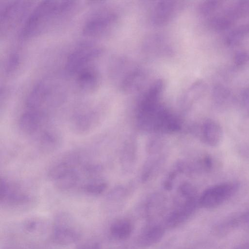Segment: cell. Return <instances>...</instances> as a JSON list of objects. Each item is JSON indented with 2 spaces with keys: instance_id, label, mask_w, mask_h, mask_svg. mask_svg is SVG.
Here are the masks:
<instances>
[{
  "instance_id": "6da1fadb",
  "label": "cell",
  "mask_w": 249,
  "mask_h": 249,
  "mask_svg": "<svg viewBox=\"0 0 249 249\" xmlns=\"http://www.w3.org/2000/svg\"><path fill=\"white\" fill-rule=\"evenodd\" d=\"M75 5L73 0L42 1L29 14L21 30V37L30 38L47 31L71 15Z\"/></svg>"
},
{
  "instance_id": "7a4b0ae2",
  "label": "cell",
  "mask_w": 249,
  "mask_h": 249,
  "mask_svg": "<svg viewBox=\"0 0 249 249\" xmlns=\"http://www.w3.org/2000/svg\"><path fill=\"white\" fill-rule=\"evenodd\" d=\"M66 90L56 79L47 78L37 83L31 90L25 101L29 110L48 113V111L61 106L66 98Z\"/></svg>"
},
{
  "instance_id": "3957f363",
  "label": "cell",
  "mask_w": 249,
  "mask_h": 249,
  "mask_svg": "<svg viewBox=\"0 0 249 249\" xmlns=\"http://www.w3.org/2000/svg\"><path fill=\"white\" fill-rule=\"evenodd\" d=\"M81 236L79 226L70 214L61 213L55 218L52 231L54 243L62 246L71 245L77 242Z\"/></svg>"
},
{
  "instance_id": "277c9868",
  "label": "cell",
  "mask_w": 249,
  "mask_h": 249,
  "mask_svg": "<svg viewBox=\"0 0 249 249\" xmlns=\"http://www.w3.org/2000/svg\"><path fill=\"white\" fill-rule=\"evenodd\" d=\"M239 187V183L234 181L224 182L212 186L202 193L199 198V205L206 209L219 206L233 196Z\"/></svg>"
},
{
  "instance_id": "5b68a950",
  "label": "cell",
  "mask_w": 249,
  "mask_h": 249,
  "mask_svg": "<svg viewBox=\"0 0 249 249\" xmlns=\"http://www.w3.org/2000/svg\"><path fill=\"white\" fill-rule=\"evenodd\" d=\"M32 1L15 0L10 1L1 9L0 23V35H6L16 27L28 15Z\"/></svg>"
},
{
  "instance_id": "8992f818",
  "label": "cell",
  "mask_w": 249,
  "mask_h": 249,
  "mask_svg": "<svg viewBox=\"0 0 249 249\" xmlns=\"http://www.w3.org/2000/svg\"><path fill=\"white\" fill-rule=\"evenodd\" d=\"M102 52V49L95 44H81L68 56L65 64L66 72L70 74H76L82 69L91 65V62L100 56Z\"/></svg>"
},
{
  "instance_id": "52a82bcc",
  "label": "cell",
  "mask_w": 249,
  "mask_h": 249,
  "mask_svg": "<svg viewBox=\"0 0 249 249\" xmlns=\"http://www.w3.org/2000/svg\"><path fill=\"white\" fill-rule=\"evenodd\" d=\"M117 19L116 14L111 10L103 9L90 16L85 22L83 33L90 37L107 34L114 27Z\"/></svg>"
},
{
  "instance_id": "ba28073f",
  "label": "cell",
  "mask_w": 249,
  "mask_h": 249,
  "mask_svg": "<svg viewBox=\"0 0 249 249\" xmlns=\"http://www.w3.org/2000/svg\"><path fill=\"white\" fill-rule=\"evenodd\" d=\"M32 196L20 187L11 183L4 178L0 181V201L1 204L10 207H18L29 203Z\"/></svg>"
},
{
  "instance_id": "9c48e42d",
  "label": "cell",
  "mask_w": 249,
  "mask_h": 249,
  "mask_svg": "<svg viewBox=\"0 0 249 249\" xmlns=\"http://www.w3.org/2000/svg\"><path fill=\"white\" fill-rule=\"evenodd\" d=\"M183 7L180 1L163 0L157 1L151 10L150 19L155 26H163L171 21Z\"/></svg>"
},
{
  "instance_id": "30bf717a",
  "label": "cell",
  "mask_w": 249,
  "mask_h": 249,
  "mask_svg": "<svg viewBox=\"0 0 249 249\" xmlns=\"http://www.w3.org/2000/svg\"><path fill=\"white\" fill-rule=\"evenodd\" d=\"M48 115L44 112L28 109L19 118L20 130L25 134L33 136L46 125Z\"/></svg>"
},
{
  "instance_id": "8fae6325",
  "label": "cell",
  "mask_w": 249,
  "mask_h": 249,
  "mask_svg": "<svg viewBox=\"0 0 249 249\" xmlns=\"http://www.w3.org/2000/svg\"><path fill=\"white\" fill-rule=\"evenodd\" d=\"M163 88L164 83L161 79H156L153 82L140 101L137 115L151 112L159 106L160 104L159 100Z\"/></svg>"
},
{
  "instance_id": "7c38bea8",
  "label": "cell",
  "mask_w": 249,
  "mask_h": 249,
  "mask_svg": "<svg viewBox=\"0 0 249 249\" xmlns=\"http://www.w3.org/2000/svg\"><path fill=\"white\" fill-rule=\"evenodd\" d=\"M198 135L201 141L210 146H216L223 138V130L221 125L214 120L208 119L199 126Z\"/></svg>"
},
{
  "instance_id": "4fadbf2b",
  "label": "cell",
  "mask_w": 249,
  "mask_h": 249,
  "mask_svg": "<svg viewBox=\"0 0 249 249\" xmlns=\"http://www.w3.org/2000/svg\"><path fill=\"white\" fill-rule=\"evenodd\" d=\"M32 137L38 148L45 153L56 150L61 142V138L57 131L46 125Z\"/></svg>"
},
{
  "instance_id": "5bb4252c",
  "label": "cell",
  "mask_w": 249,
  "mask_h": 249,
  "mask_svg": "<svg viewBox=\"0 0 249 249\" xmlns=\"http://www.w3.org/2000/svg\"><path fill=\"white\" fill-rule=\"evenodd\" d=\"M99 122L97 114L92 110L79 112L72 117L71 126L78 134H85L92 130Z\"/></svg>"
},
{
  "instance_id": "9a60e30c",
  "label": "cell",
  "mask_w": 249,
  "mask_h": 249,
  "mask_svg": "<svg viewBox=\"0 0 249 249\" xmlns=\"http://www.w3.org/2000/svg\"><path fill=\"white\" fill-rule=\"evenodd\" d=\"M119 79L120 89L124 92H131L139 89L145 79L144 71L138 67L127 69Z\"/></svg>"
},
{
  "instance_id": "2e32d148",
  "label": "cell",
  "mask_w": 249,
  "mask_h": 249,
  "mask_svg": "<svg viewBox=\"0 0 249 249\" xmlns=\"http://www.w3.org/2000/svg\"><path fill=\"white\" fill-rule=\"evenodd\" d=\"M76 75L79 87L85 92H92L99 85V74L95 68L92 65L82 69Z\"/></svg>"
},
{
  "instance_id": "e0dca14e",
  "label": "cell",
  "mask_w": 249,
  "mask_h": 249,
  "mask_svg": "<svg viewBox=\"0 0 249 249\" xmlns=\"http://www.w3.org/2000/svg\"><path fill=\"white\" fill-rule=\"evenodd\" d=\"M80 174L77 168L63 174L53 181L54 186L62 191H70L76 187L80 180Z\"/></svg>"
},
{
  "instance_id": "ac0fdd59",
  "label": "cell",
  "mask_w": 249,
  "mask_h": 249,
  "mask_svg": "<svg viewBox=\"0 0 249 249\" xmlns=\"http://www.w3.org/2000/svg\"><path fill=\"white\" fill-rule=\"evenodd\" d=\"M164 233V230L160 226L150 227L140 235L138 240V245L142 248L152 246L161 239Z\"/></svg>"
},
{
  "instance_id": "d6986e66",
  "label": "cell",
  "mask_w": 249,
  "mask_h": 249,
  "mask_svg": "<svg viewBox=\"0 0 249 249\" xmlns=\"http://www.w3.org/2000/svg\"><path fill=\"white\" fill-rule=\"evenodd\" d=\"M133 226L129 220L121 219L114 222L110 227V233L117 240H124L131 235Z\"/></svg>"
},
{
  "instance_id": "ffe728a7",
  "label": "cell",
  "mask_w": 249,
  "mask_h": 249,
  "mask_svg": "<svg viewBox=\"0 0 249 249\" xmlns=\"http://www.w3.org/2000/svg\"><path fill=\"white\" fill-rule=\"evenodd\" d=\"M107 187L106 181L100 177L89 178L81 186V189L86 193L97 195L104 192Z\"/></svg>"
},
{
  "instance_id": "44dd1931",
  "label": "cell",
  "mask_w": 249,
  "mask_h": 249,
  "mask_svg": "<svg viewBox=\"0 0 249 249\" xmlns=\"http://www.w3.org/2000/svg\"><path fill=\"white\" fill-rule=\"evenodd\" d=\"M233 21L249 14V0H240L229 8L225 12Z\"/></svg>"
},
{
  "instance_id": "7402d4cb",
  "label": "cell",
  "mask_w": 249,
  "mask_h": 249,
  "mask_svg": "<svg viewBox=\"0 0 249 249\" xmlns=\"http://www.w3.org/2000/svg\"><path fill=\"white\" fill-rule=\"evenodd\" d=\"M145 47L146 50L158 54H168L170 51L169 46L159 37L150 38Z\"/></svg>"
},
{
  "instance_id": "603a6c76",
  "label": "cell",
  "mask_w": 249,
  "mask_h": 249,
  "mask_svg": "<svg viewBox=\"0 0 249 249\" xmlns=\"http://www.w3.org/2000/svg\"><path fill=\"white\" fill-rule=\"evenodd\" d=\"M249 31V26H241L231 31L226 38V43L231 46L239 44Z\"/></svg>"
},
{
  "instance_id": "cb8c5ba5",
  "label": "cell",
  "mask_w": 249,
  "mask_h": 249,
  "mask_svg": "<svg viewBox=\"0 0 249 249\" xmlns=\"http://www.w3.org/2000/svg\"><path fill=\"white\" fill-rule=\"evenodd\" d=\"M234 21L226 14L215 16L209 21L210 26L215 30L223 31L229 28Z\"/></svg>"
},
{
  "instance_id": "d4e9b609",
  "label": "cell",
  "mask_w": 249,
  "mask_h": 249,
  "mask_svg": "<svg viewBox=\"0 0 249 249\" xmlns=\"http://www.w3.org/2000/svg\"><path fill=\"white\" fill-rule=\"evenodd\" d=\"M220 5L218 0H207L202 2L199 6V12L204 16H207L214 12Z\"/></svg>"
},
{
  "instance_id": "484cf974",
  "label": "cell",
  "mask_w": 249,
  "mask_h": 249,
  "mask_svg": "<svg viewBox=\"0 0 249 249\" xmlns=\"http://www.w3.org/2000/svg\"><path fill=\"white\" fill-rule=\"evenodd\" d=\"M214 97L218 103L227 100L230 96V91L223 86L218 85L213 89Z\"/></svg>"
},
{
  "instance_id": "4316f807",
  "label": "cell",
  "mask_w": 249,
  "mask_h": 249,
  "mask_svg": "<svg viewBox=\"0 0 249 249\" xmlns=\"http://www.w3.org/2000/svg\"><path fill=\"white\" fill-rule=\"evenodd\" d=\"M135 157V146L133 142H128L125 145L123 153V161H127V163H131L134 161Z\"/></svg>"
},
{
  "instance_id": "83f0119b",
  "label": "cell",
  "mask_w": 249,
  "mask_h": 249,
  "mask_svg": "<svg viewBox=\"0 0 249 249\" xmlns=\"http://www.w3.org/2000/svg\"><path fill=\"white\" fill-rule=\"evenodd\" d=\"M19 62L18 54L17 53H13L9 57L6 65V71L7 73H11L18 67Z\"/></svg>"
},
{
  "instance_id": "f1b7e54d",
  "label": "cell",
  "mask_w": 249,
  "mask_h": 249,
  "mask_svg": "<svg viewBox=\"0 0 249 249\" xmlns=\"http://www.w3.org/2000/svg\"><path fill=\"white\" fill-rule=\"evenodd\" d=\"M234 61L237 66H242L249 63V54L243 51L237 52L234 56Z\"/></svg>"
},
{
  "instance_id": "f546056e",
  "label": "cell",
  "mask_w": 249,
  "mask_h": 249,
  "mask_svg": "<svg viewBox=\"0 0 249 249\" xmlns=\"http://www.w3.org/2000/svg\"><path fill=\"white\" fill-rule=\"evenodd\" d=\"M242 97L245 111L249 114V88L244 91Z\"/></svg>"
},
{
  "instance_id": "4dcf8cb0",
  "label": "cell",
  "mask_w": 249,
  "mask_h": 249,
  "mask_svg": "<svg viewBox=\"0 0 249 249\" xmlns=\"http://www.w3.org/2000/svg\"><path fill=\"white\" fill-rule=\"evenodd\" d=\"M77 249H100V247L99 244L96 242H91L82 245Z\"/></svg>"
},
{
  "instance_id": "1f68e13d",
  "label": "cell",
  "mask_w": 249,
  "mask_h": 249,
  "mask_svg": "<svg viewBox=\"0 0 249 249\" xmlns=\"http://www.w3.org/2000/svg\"><path fill=\"white\" fill-rule=\"evenodd\" d=\"M242 223L247 224L249 227V212L242 215Z\"/></svg>"
},
{
  "instance_id": "d6a6232c",
  "label": "cell",
  "mask_w": 249,
  "mask_h": 249,
  "mask_svg": "<svg viewBox=\"0 0 249 249\" xmlns=\"http://www.w3.org/2000/svg\"><path fill=\"white\" fill-rule=\"evenodd\" d=\"M241 249H249V244L242 246Z\"/></svg>"
}]
</instances>
